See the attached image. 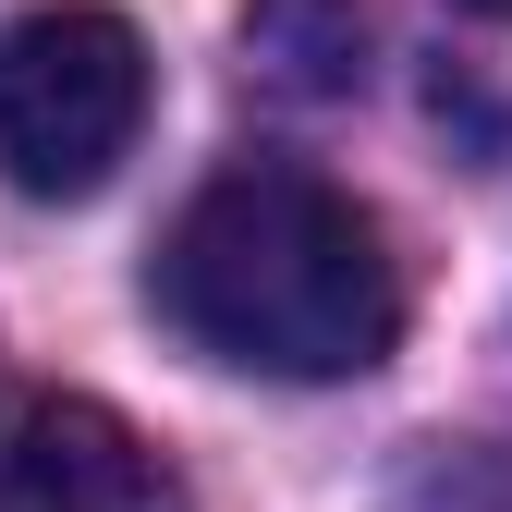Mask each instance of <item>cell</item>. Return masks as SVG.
I'll return each mask as SVG.
<instances>
[{
  "mask_svg": "<svg viewBox=\"0 0 512 512\" xmlns=\"http://www.w3.org/2000/svg\"><path fill=\"white\" fill-rule=\"evenodd\" d=\"M147 305L208 366L330 391L403 342V256L378 232V208H354L342 183H317L293 159H232L171 220Z\"/></svg>",
  "mask_w": 512,
  "mask_h": 512,
  "instance_id": "cell-1",
  "label": "cell"
},
{
  "mask_svg": "<svg viewBox=\"0 0 512 512\" xmlns=\"http://www.w3.org/2000/svg\"><path fill=\"white\" fill-rule=\"evenodd\" d=\"M147 135V37L98 0H37L0 25V183L74 208Z\"/></svg>",
  "mask_w": 512,
  "mask_h": 512,
  "instance_id": "cell-2",
  "label": "cell"
},
{
  "mask_svg": "<svg viewBox=\"0 0 512 512\" xmlns=\"http://www.w3.org/2000/svg\"><path fill=\"white\" fill-rule=\"evenodd\" d=\"M0 512H196L147 427H122L86 391L0 403Z\"/></svg>",
  "mask_w": 512,
  "mask_h": 512,
  "instance_id": "cell-3",
  "label": "cell"
},
{
  "mask_svg": "<svg viewBox=\"0 0 512 512\" xmlns=\"http://www.w3.org/2000/svg\"><path fill=\"white\" fill-rule=\"evenodd\" d=\"M244 49L293 98H354L366 86V13L354 0H244Z\"/></svg>",
  "mask_w": 512,
  "mask_h": 512,
  "instance_id": "cell-4",
  "label": "cell"
},
{
  "mask_svg": "<svg viewBox=\"0 0 512 512\" xmlns=\"http://www.w3.org/2000/svg\"><path fill=\"white\" fill-rule=\"evenodd\" d=\"M464 13H488V25H512V0H464Z\"/></svg>",
  "mask_w": 512,
  "mask_h": 512,
  "instance_id": "cell-5",
  "label": "cell"
}]
</instances>
